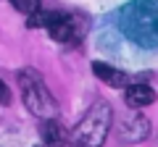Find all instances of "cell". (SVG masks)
<instances>
[{
  "label": "cell",
  "instance_id": "obj_1",
  "mask_svg": "<svg viewBox=\"0 0 158 147\" xmlns=\"http://www.w3.org/2000/svg\"><path fill=\"white\" fill-rule=\"evenodd\" d=\"M121 29L137 45L158 47V0H132L121 11Z\"/></svg>",
  "mask_w": 158,
  "mask_h": 147
},
{
  "label": "cell",
  "instance_id": "obj_2",
  "mask_svg": "<svg viewBox=\"0 0 158 147\" xmlns=\"http://www.w3.org/2000/svg\"><path fill=\"white\" fill-rule=\"evenodd\" d=\"M111 124H113V110L106 100H100L82 116V121L74 126L69 139L74 147H100L108 137Z\"/></svg>",
  "mask_w": 158,
  "mask_h": 147
},
{
  "label": "cell",
  "instance_id": "obj_3",
  "mask_svg": "<svg viewBox=\"0 0 158 147\" xmlns=\"http://www.w3.org/2000/svg\"><path fill=\"white\" fill-rule=\"evenodd\" d=\"M19 87H21V97H24V105L32 116H37L40 121L45 118H56L58 116V105L53 100L50 89L45 87L42 76L32 68H24L19 74Z\"/></svg>",
  "mask_w": 158,
  "mask_h": 147
},
{
  "label": "cell",
  "instance_id": "obj_4",
  "mask_svg": "<svg viewBox=\"0 0 158 147\" xmlns=\"http://www.w3.org/2000/svg\"><path fill=\"white\" fill-rule=\"evenodd\" d=\"M29 26H45L48 32H50V37L58 40V42H69V40L77 37V21H74L69 13H58V11L45 13V16H34L32 13Z\"/></svg>",
  "mask_w": 158,
  "mask_h": 147
},
{
  "label": "cell",
  "instance_id": "obj_5",
  "mask_svg": "<svg viewBox=\"0 0 158 147\" xmlns=\"http://www.w3.org/2000/svg\"><path fill=\"white\" fill-rule=\"evenodd\" d=\"M92 71H95V76L103 81V84L113 87V89H121V87H127V74H121L118 68L108 66V63H92Z\"/></svg>",
  "mask_w": 158,
  "mask_h": 147
},
{
  "label": "cell",
  "instance_id": "obj_6",
  "mask_svg": "<svg viewBox=\"0 0 158 147\" xmlns=\"http://www.w3.org/2000/svg\"><path fill=\"white\" fill-rule=\"evenodd\" d=\"M156 102V92L148 84H132L127 87V105L129 108H148Z\"/></svg>",
  "mask_w": 158,
  "mask_h": 147
},
{
  "label": "cell",
  "instance_id": "obj_7",
  "mask_svg": "<svg viewBox=\"0 0 158 147\" xmlns=\"http://www.w3.org/2000/svg\"><path fill=\"white\" fill-rule=\"evenodd\" d=\"M40 131H42L45 145H50V147H58V145H63V142H66V129L61 126L58 116H56V118H45L42 124H40Z\"/></svg>",
  "mask_w": 158,
  "mask_h": 147
},
{
  "label": "cell",
  "instance_id": "obj_8",
  "mask_svg": "<svg viewBox=\"0 0 158 147\" xmlns=\"http://www.w3.org/2000/svg\"><path fill=\"white\" fill-rule=\"evenodd\" d=\"M145 134H148V121L145 118H135L129 124V129H127V139L129 142H140Z\"/></svg>",
  "mask_w": 158,
  "mask_h": 147
},
{
  "label": "cell",
  "instance_id": "obj_9",
  "mask_svg": "<svg viewBox=\"0 0 158 147\" xmlns=\"http://www.w3.org/2000/svg\"><path fill=\"white\" fill-rule=\"evenodd\" d=\"M11 6L16 8V11H21V13H37L40 11V0H11Z\"/></svg>",
  "mask_w": 158,
  "mask_h": 147
},
{
  "label": "cell",
  "instance_id": "obj_10",
  "mask_svg": "<svg viewBox=\"0 0 158 147\" xmlns=\"http://www.w3.org/2000/svg\"><path fill=\"white\" fill-rule=\"evenodd\" d=\"M0 105H11V89L6 87L3 79H0Z\"/></svg>",
  "mask_w": 158,
  "mask_h": 147
}]
</instances>
